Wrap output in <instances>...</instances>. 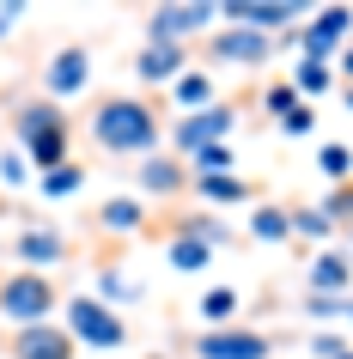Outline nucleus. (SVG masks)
<instances>
[{
  "label": "nucleus",
  "mask_w": 353,
  "mask_h": 359,
  "mask_svg": "<svg viewBox=\"0 0 353 359\" xmlns=\"http://www.w3.org/2000/svg\"><path fill=\"white\" fill-rule=\"evenodd\" d=\"M189 74V49L183 43H140V55H134V79L140 86H177Z\"/></svg>",
  "instance_id": "nucleus-15"
},
{
  "label": "nucleus",
  "mask_w": 353,
  "mask_h": 359,
  "mask_svg": "<svg viewBox=\"0 0 353 359\" xmlns=\"http://www.w3.org/2000/svg\"><path fill=\"white\" fill-rule=\"evenodd\" d=\"M232 128H238V104H207V110H195V116H177L171 122V147H177V158H195L201 147H225L232 140Z\"/></svg>",
  "instance_id": "nucleus-5"
},
{
  "label": "nucleus",
  "mask_w": 353,
  "mask_h": 359,
  "mask_svg": "<svg viewBox=\"0 0 353 359\" xmlns=\"http://www.w3.org/2000/svg\"><path fill=\"white\" fill-rule=\"evenodd\" d=\"M220 19V6L207 0H177V6H147V43H195L207 37V25Z\"/></svg>",
  "instance_id": "nucleus-8"
},
{
  "label": "nucleus",
  "mask_w": 353,
  "mask_h": 359,
  "mask_svg": "<svg viewBox=\"0 0 353 359\" xmlns=\"http://www.w3.org/2000/svg\"><path fill=\"white\" fill-rule=\"evenodd\" d=\"M317 170L329 177L335 189H341V183H353V147H341V140H323V147H317Z\"/></svg>",
  "instance_id": "nucleus-27"
},
{
  "label": "nucleus",
  "mask_w": 353,
  "mask_h": 359,
  "mask_svg": "<svg viewBox=\"0 0 353 359\" xmlns=\"http://www.w3.org/2000/svg\"><path fill=\"white\" fill-rule=\"evenodd\" d=\"M293 238H305V244H329V238H335V219L323 208H293Z\"/></svg>",
  "instance_id": "nucleus-28"
},
{
  "label": "nucleus",
  "mask_w": 353,
  "mask_h": 359,
  "mask_svg": "<svg viewBox=\"0 0 353 359\" xmlns=\"http://www.w3.org/2000/svg\"><path fill=\"white\" fill-rule=\"evenodd\" d=\"M0 213H6V201H0Z\"/></svg>",
  "instance_id": "nucleus-41"
},
{
  "label": "nucleus",
  "mask_w": 353,
  "mask_h": 359,
  "mask_svg": "<svg viewBox=\"0 0 353 359\" xmlns=\"http://www.w3.org/2000/svg\"><path fill=\"white\" fill-rule=\"evenodd\" d=\"M92 49H86V43H61L55 55L43 61V97H49V104H61V97H79L86 92V86H92Z\"/></svg>",
  "instance_id": "nucleus-10"
},
{
  "label": "nucleus",
  "mask_w": 353,
  "mask_h": 359,
  "mask_svg": "<svg viewBox=\"0 0 353 359\" xmlns=\"http://www.w3.org/2000/svg\"><path fill=\"white\" fill-rule=\"evenodd\" d=\"M165 262H171V274H201L213 262V250L201 238H189L183 226H165Z\"/></svg>",
  "instance_id": "nucleus-21"
},
{
  "label": "nucleus",
  "mask_w": 353,
  "mask_h": 359,
  "mask_svg": "<svg viewBox=\"0 0 353 359\" xmlns=\"http://www.w3.org/2000/svg\"><path fill=\"white\" fill-rule=\"evenodd\" d=\"M244 231L256 238V244H293V208H280V201H256Z\"/></svg>",
  "instance_id": "nucleus-19"
},
{
  "label": "nucleus",
  "mask_w": 353,
  "mask_h": 359,
  "mask_svg": "<svg viewBox=\"0 0 353 359\" xmlns=\"http://www.w3.org/2000/svg\"><path fill=\"white\" fill-rule=\"evenodd\" d=\"M238 304H244L238 286H207L201 304H195V317H201L207 329H225V317H238Z\"/></svg>",
  "instance_id": "nucleus-23"
},
{
  "label": "nucleus",
  "mask_w": 353,
  "mask_h": 359,
  "mask_svg": "<svg viewBox=\"0 0 353 359\" xmlns=\"http://www.w3.org/2000/svg\"><path fill=\"white\" fill-rule=\"evenodd\" d=\"M195 183V201H201L207 213H220V208H256L262 195L250 177H238V170H220V177H189Z\"/></svg>",
  "instance_id": "nucleus-17"
},
{
  "label": "nucleus",
  "mask_w": 353,
  "mask_h": 359,
  "mask_svg": "<svg viewBox=\"0 0 353 359\" xmlns=\"http://www.w3.org/2000/svg\"><path fill=\"white\" fill-rule=\"evenodd\" d=\"M274 128H280V134H286V140H305V134H311V128H317V110H311V104H293V110L280 116Z\"/></svg>",
  "instance_id": "nucleus-31"
},
{
  "label": "nucleus",
  "mask_w": 353,
  "mask_h": 359,
  "mask_svg": "<svg viewBox=\"0 0 353 359\" xmlns=\"http://www.w3.org/2000/svg\"><path fill=\"white\" fill-rule=\"evenodd\" d=\"M13 140L31 158V170L43 177V170H55V165L74 158V116L37 92V97H25V104H13Z\"/></svg>",
  "instance_id": "nucleus-2"
},
{
  "label": "nucleus",
  "mask_w": 353,
  "mask_h": 359,
  "mask_svg": "<svg viewBox=\"0 0 353 359\" xmlns=\"http://www.w3.org/2000/svg\"><path fill=\"white\" fill-rule=\"evenodd\" d=\"M347 104H353V86H347Z\"/></svg>",
  "instance_id": "nucleus-37"
},
{
  "label": "nucleus",
  "mask_w": 353,
  "mask_h": 359,
  "mask_svg": "<svg viewBox=\"0 0 353 359\" xmlns=\"http://www.w3.org/2000/svg\"><path fill=\"white\" fill-rule=\"evenodd\" d=\"M171 97H177V110H183V116L207 110V104H220V92H213V74H183L177 86H171Z\"/></svg>",
  "instance_id": "nucleus-25"
},
{
  "label": "nucleus",
  "mask_w": 353,
  "mask_h": 359,
  "mask_svg": "<svg viewBox=\"0 0 353 359\" xmlns=\"http://www.w3.org/2000/svg\"><path fill=\"white\" fill-rule=\"evenodd\" d=\"M147 359H165V353H147Z\"/></svg>",
  "instance_id": "nucleus-39"
},
{
  "label": "nucleus",
  "mask_w": 353,
  "mask_h": 359,
  "mask_svg": "<svg viewBox=\"0 0 353 359\" xmlns=\"http://www.w3.org/2000/svg\"><path fill=\"white\" fill-rule=\"evenodd\" d=\"M293 104H305V97L293 92V79H274V86L262 92V110L274 116V122H280V116H286V110H293Z\"/></svg>",
  "instance_id": "nucleus-30"
},
{
  "label": "nucleus",
  "mask_w": 353,
  "mask_h": 359,
  "mask_svg": "<svg viewBox=\"0 0 353 359\" xmlns=\"http://www.w3.org/2000/svg\"><path fill=\"white\" fill-rule=\"evenodd\" d=\"M347 304H353V299H323V292H305V317L335 323V317H347Z\"/></svg>",
  "instance_id": "nucleus-32"
},
{
  "label": "nucleus",
  "mask_w": 353,
  "mask_h": 359,
  "mask_svg": "<svg viewBox=\"0 0 353 359\" xmlns=\"http://www.w3.org/2000/svg\"><path fill=\"white\" fill-rule=\"evenodd\" d=\"M341 250H353V226H347V244H341Z\"/></svg>",
  "instance_id": "nucleus-36"
},
{
  "label": "nucleus",
  "mask_w": 353,
  "mask_h": 359,
  "mask_svg": "<svg viewBox=\"0 0 353 359\" xmlns=\"http://www.w3.org/2000/svg\"><path fill=\"white\" fill-rule=\"evenodd\" d=\"M6 353L13 359H79V341L61 323H37V329H13Z\"/></svg>",
  "instance_id": "nucleus-14"
},
{
  "label": "nucleus",
  "mask_w": 353,
  "mask_h": 359,
  "mask_svg": "<svg viewBox=\"0 0 353 359\" xmlns=\"http://www.w3.org/2000/svg\"><path fill=\"white\" fill-rule=\"evenodd\" d=\"M61 329H67L79 347H98V353L128 347V323H122V311H110L98 292H74V299H61Z\"/></svg>",
  "instance_id": "nucleus-4"
},
{
  "label": "nucleus",
  "mask_w": 353,
  "mask_h": 359,
  "mask_svg": "<svg viewBox=\"0 0 353 359\" xmlns=\"http://www.w3.org/2000/svg\"><path fill=\"white\" fill-rule=\"evenodd\" d=\"M98 299L110 304H140L147 299V280H140V274H128V262H104L98 268Z\"/></svg>",
  "instance_id": "nucleus-20"
},
{
  "label": "nucleus",
  "mask_w": 353,
  "mask_h": 359,
  "mask_svg": "<svg viewBox=\"0 0 353 359\" xmlns=\"http://www.w3.org/2000/svg\"><path fill=\"white\" fill-rule=\"evenodd\" d=\"M201 55L213 61V67H268L274 61V37H262V31H244V25H213L201 43Z\"/></svg>",
  "instance_id": "nucleus-6"
},
{
  "label": "nucleus",
  "mask_w": 353,
  "mask_h": 359,
  "mask_svg": "<svg viewBox=\"0 0 353 359\" xmlns=\"http://www.w3.org/2000/svg\"><path fill=\"white\" fill-rule=\"evenodd\" d=\"M189 359H274V335H262L250 323H225L189 335Z\"/></svg>",
  "instance_id": "nucleus-7"
},
{
  "label": "nucleus",
  "mask_w": 353,
  "mask_h": 359,
  "mask_svg": "<svg viewBox=\"0 0 353 359\" xmlns=\"http://www.w3.org/2000/svg\"><path fill=\"white\" fill-rule=\"evenodd\" d=\"M19 183H31V158L19 147H6L0 152V189H19Z\"/></svg>",
  "instance_id": "nucleus-29"
},
{
  "label": "nucleus",
  "mask_w": 353,
  "mask_h": 359,
  "mask_svg": "<svg viewBox=\"0 0 353 359\" xmlns=\"http://www.w3.org/2000/svg\"><path fill=\"white\" fill-rule=\"evenodd\" d=\"M311 353L317 359H341V353H347V341L335 335V329H317V335H311Z\"/></svg>",
  "instance_id": "nucleus-33"
},
{
  "label": "nucleus",
  "mask_w": 353,
  "mask_h": 359,
  "mask_svg": "<svg viewBox=\"0 0 353 359\" xmlns=\"http://www.w3.org/2000/svg\"><path fill=\"white\" fill-rule=\"evenodd\" d=\"M134 189H140V201H171V195L189 189V165L177 152H152V158H140V170H134Z\"/></svg>",
  "instance_id": "nucleus-13"
},
{
  "label": "nucleus",
  "mask_w": 353,
  "mask_h": 359,
  "mask_svg": "<svg viewBox=\"0 0 353 359\" xmlns=\"http://www.w3.org/2000/svg\"><path fill=\"white\" fill-rule=\"evenodd\" d=\"M37 189H43V201H67V195L86 189V165H79V158H67V165L43 170V177H37Z\"/></svg>",
  "instance_id": "nucleus-24"
},
{
  "label": "nucleus",
  "mask_w": 353,
  "mask_h": 359,
  "mask_svg": "<svg viewBox=\"0 0 353 359\" xmlns=\"http://www.w3.org/2000/svg\"><path fill=\"white\" fill-rule=\"evenodd\" d=\"M13 256H19L25 268H37V274H49V268L67 262V231L61 226H25L19 238H13Z\"/></svg>",
  "instance_id": "nucleus-16"
},
{
  "label": "nucleus",
  "mask_w": 353,
  "mask_h": 359,
  "mask_svg": "<svg viewBox=\"0 0 353 359\" xmlns=\"http://www.w3.org/2000/svg\"><path fill=\"white\" fill-rule=\"evenodd\" d=\"M335 74H341V79H347V86H353V43H347V49H341V67H335Z\"/></svg>",
  "instance_id": "nucleus-35"
},
{
  "label": "nucleus",
  "mask_w": 353,
  "mask_h": 359,
  "mask_svg": "<svg viewBox=\"0 0 353 359\" xmlns=\"http://www.w3.org/2000/svg\"><path fill=\"white\" fill-rule=\"evenodd\" d=\"M341 359H353V347H347V353H341Z\"/></svg>",
  "instance_id": "nucleus-38"
},
{
  "label": "nucleus",
  "mask_w": 353,
  "mask_h": 359,
  "mask_svg": "<svg viewBox=\"0 0 353 359\" xmlns=\"http://www.w3.org/2000/svg\"><path fill=\"white\" fill-rule=\"evenodd\" d=\"M147 201L140 195H110V201H98V213H92V226L104 231V238H140L147 231Z\"/></svg>",
  "instance_id": "nucleus-18"
},
{
  "label": "nucleus",
  "mask_w": 353,
  "mask_h": 359,
  "mask_svg": "<svg viewBox=\"0 0 353 359\" xmlns=\"http://www.w3.org/2000/svg\"><path fill=\"white\" fill-rule=\"evenodd\" d=\"M305 292H323V299H353V250L323 244L305 268Z\"/></svg>",
  "instance_id": "nucleus-12"
},
{
  "label": "nucleus",
  "mask_w": 353,
  "mask_h": 359,
  "mask_svg": "<svg viewBox=\"0 0 353 359\" xmlns=\"http://www.w3.org/2000/svg\"><path fill=\"white\" fill-rule=\"evenodd\" d=\"M293 92L311 104V97H323V92H335V61H298L293 67Z\"/></svg>",
  "instance_id": "nucleus-26"
},
{
  "label": "nucleus",
  "mask_w": 353,
  "mask_h": 359,
  "mask_svg": "<svg viewBox=\"0 0 353 359\" xmlns=\"http://www.w3.org/2000/svg\"><path fill=\"white\" fill-rule=\"evenodd\" d=\"M353 31V6H323L311 25H298V31H286V43H293L305 61H329L341 55V43H347Z\"/></svg>",
  "instance_id": "nucleus-9"
},
{
  "label": "nucleus",
  "mask_w": 353,
  "mask_h": 359,
  "mask_svg": "<svg viewBox=\"0 0 353 359\" xmlns=\"http://www.w3.org/2000/svg\"><path fill=\"white\" fill-rule=\"evenodd\" d=\"M171 226H183L189 238H201L207 250H220V244H238V231L225 226L220 213H207V208H201V213H183V219H171Z\"/></svg>",
  "instance_id": "nucleus-22"
},
{
  "label": "nucleus",
  "mask_w": 353,
  "mask_h": 359,
  "mask_svg": "<svg viewBox=\"0 0 353 359\" xmlns=\"http://www.w3.org/2000/svg\"><path fill=\"white\" fill-rule=\"evenodd\" d=\"M347 323H353V304H347Z\"/></svg>",
  "instance_id": "nucleus-40"
},
{
  "label": "nucleus",
  "mask_w": 353,
  "mask_h": 359,
  "mask_svg": "<svg viewBox=\"0 0 353 359\" xmlns=\"http://www.w3.org/2000/svg\"><path fill=\"white\" fill-rule=\"evenodd\" d=\"M86 134L98 140V152L110 158H152L159 140H165V116L152 97H134V92H104L98 110L86 116Z\"/></svg>",
  "instance_id": "nucleus-1"
},
{
  "label": "nucleus",
  "mask_w": 353,
  "mask_h": 359,
  "mask_svg": "<svg viewBox=\"0 0 353 359\" xmlns=\"http://www.w3.org/2000/svg\"><path fill=\"white\" fill-rule=\"evenodd\" d=\"M19 19H25V6H0V43L19 31Z\"/></svg>",
  "instance_id": "nucleus-34"
},
{
  "label": "nucleus",
  "mask_w": 353,
  "mask_h": 359,
  "mask_svg": "<svg viewBox=\"0 0 353 359\" xmlns=\"http://www.w3.org/2000/svg\"><path fill=\"white\" fill-rule=\"evenodd\" d=\"M298 0H225L220 19L225 25H244V31H262V37H274V31H286V25H298Z\"/></svg>",
  "instance_id": "nucleus-11"
},
{
  "label": "nucleus",
  "mask_w": 353,
  "mask_h": 359,
  "mask_svg": "<svg viewBox=\"0 0 353 359\" xmlns=\"http://www.w3.org/2000/svg\"><path fill=\"white\" fill-rule=\"evenodd\" d=\"M0 323H13V329L61 323V286H55V274L6 268V274H0Z\"/></svg>",
  "instance_id": "nucleus-3"
}]
</instances>
